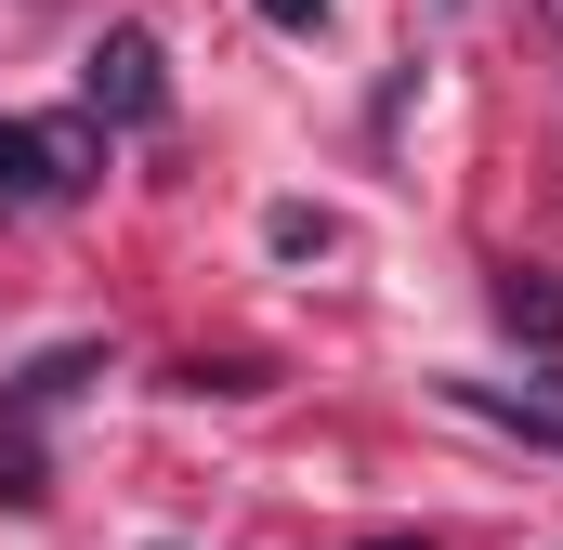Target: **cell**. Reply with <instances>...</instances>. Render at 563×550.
<instances>
[{
	"label": "cell",
	"instance_id": "obj_6",
	"mask_svg": "<svg viewBox=\"0 0 563 550\" xmlns=\"http://www.w3.org/2000/svg\"><path fill=\"white\" fill-rule=\"evenodd\" d=\"M551 13H563V0H551Z\"/></svg>",
	"mask_w": 563,
	"mask_h": 550
},
{
	"label": "cell",
	"instance_id": "obj_2",
	"mask_svg": "<svg viewBox=\"0 0 563 550\" xmlns=\"http://www.w3.org/2000/svg\"><path fill=\"white\" fill-rule=\"evenodd\" d=\"M79 79H92V119H106V132H144V119L170 106V66H157V40H144V26H106Z\"/></svg>",
	"mask_w": 563,
	"mask_h": 550
},
{
	"label": "cell",
	"instance_id": "obj_5",
	"mask_svg": "<svg viewBox=\"0 0 563 550\" xmlns=\"http://www.w3.org/2000/svg\"><path fill=\"white\" fill-rule=\"evenodd\" d=\"M263 13H276L288 40H314V26H328V0H263Z\"/></svg>",
	"mask_w": 563,
	"mask_h": 550
},
{
	"label": "cell",
	"instance_id": "obj_3",
	"mask_svg": "<svg viewBox=\"0 0 563 550\" xmlns=\"http://www.w3.org/2000/svg\"><path fill=\"white\" fill-rule=\"evenodd\" d=\"M459 407L498 419V432H525V446H563V394L551 381H459Z\"/></svg>",
	"mask_w": 563,
	"mask_h": 550
},
{
	"label": "cell",
	"instance_id": "obj_4",
	"mask_svg": "<svg viewBox=\"0 0 563 550\" xmlns=\"http://www.w3.org/2000/svg\"><path fill=\"white\" fill-rule=\"evenodd\" d=\"M498 328L551 354V341H563V288H551V275H538V263H511V275H498Z\"/></svg>",
	"mask_w": 563,
	"mask_h": 550
},
{
	"label": "cell",
	"instance_id": "obj_1",
	"mask_svg": "<svg viewBox=\"0 0 563 550\" xmlns=\"http://www.w3.org/2000/svg\"><path fill=\"white\" fill-rule=\"evenodd\" d=\"M79 170H92L79 132H53V119H0V197H13V210H66Z\"/></svg>",
	"mask_w": 563,
	"mask_h": 550
}]
</instances>
